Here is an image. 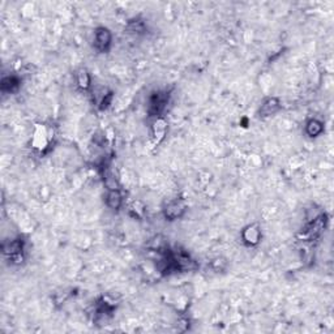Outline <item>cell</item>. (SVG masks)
<instances>
[{
    "label": "cell",
    "mask_w": 334,
    "mask_h": 334,
    "mask_svg": "<svg viewBox=\"0 0 334 334\" xmlns=\"http://www.w3.org/2000/svg\"><path fill=\"white\" fill-rule=\"evenodd\" d=\"M241 240L248 247L257 246L261 240V227L259 224H251L244 227L241 231Z\"/></svg>",
    "instance_id": "obj_4"
},
{
    "label": "cell",
    "mask_w": 334,
    "mask_h": 334,
    "mask_svg": "<svg viewBox=\"0 0 334 334\" xmlns=\"http://www.w3.org/2000/svg\"><path fill=\"white\" fill-rule=\"evenodd\" d=\"M4 252L8 253L9 259H11L12 261L20 262L21 260H23V253H24L23 240H20V239L12 240L11 243L8 244V247L4 250Z\"/></svg>",
    "instance_id": "obj_9"
},
{
    "label": "cell",
    "mask_w": 334,
    "mask_h": 334,
    "mask_svg": "<svg viewBox=\"0 0 334 334\" xmlns=\"http://www.w3.org/2000/svg\"><path fill=\"white\" fill-rule=\"evenodd\" d=\"M53 141V132L47 125L37 124L32 136V146L37 151H44Z\"/></svg>",
    "instance_id": "obj_1"
},
{
    "label": "cell",
    "mask_w": 334,
    "mask_h": 334,
    "mask_svg": "<svg viewBox=\"0 0 334 334\" xmlns=\"http://www.w3.org/2000/svg\"><path fill=\"white\" fill-rule=\"evenodd\" d=\"M187 210V204L183 198H174L170 200L163 207V215L169 221H175L177 218H182Z\"/></svg>",
    "instance_id": "obj_2"
},
{
    "label": "cell",
    "mask_w": 334,
    "mask_h": 334,
    "mask_svg": "<svg viewBox=\"0 0 334 334\" xmlns=\"http://www.w3.org/2000/svg\"><path fill=\"white\" fill-rule=\"evenodd\" d=\"M167 102H169V94L166 93V92H155V93H153V96L149 99V114H150L151 117L160 118V114L166 108Z\"/></svg>",
    "instance_id": "obj_3"
},
{
    "label": "cell",
    "mask_w": 334,
    "mask_h": 334,
    "mask_svg": "<svg viewBox=\"0 0 334 334\" xmlns=\"http://www.w3.org/2000/svg\"><path fill=\"white\" fill-rule=\"evenodd\" d=\"M324 131V124L317 119L308 120L305 124V132L309 137H317L319 135L323 133Z\"/></svg>",
    "instance_id": "obj_12"
},
{
    "label": "cell",
    "mask_w": 334,
    "mask_h": 334,
    "mask_svg": "<svg viewBox=\"0 0 334 334\" xmlns=\"http://www.w3.org/2000/svg\"><path fill=\"white\" fill-rule=\"evenodd\" d=\"M279 107H281V103H279L278 98H274V97L266 98L262 102L261 107H260V117H272L273 114H276L279 110Z\"/></svg>",
    "instance_id": "obj_8"
},
{
    "label": "cell",
    "mask_w": 334,
    "mask_h": 334,
    "mask_svg": "<svg viewBox=\"0 0 334 334\" xmlns=\"http://www.w3.org/2000/svg\"><path fill=\"white\" fill-rule=\"evenodd\" d=\"M144 209H145V207H144V204L141 203V201H133V203L131 204V207H129V212L137 218L143 217Z\"/></svg>",
    "instance_id": "obj_14"
},
{
    "label": "cell",
    "mask_w": 334,
    "mask_h": 334,
    "mask_svg": "<svg viewBox=\"0 0 334 334\" xmlns=\"http://www.w3.org/2000/svg\"><path fill=\"white\" fill-rule=\"evenodd\" d=\"M76 82H77V86L81 89V91H87L89 87L92 86V77L87 72V70L85 68H80L79 71H76Z\"/></svg>",
    "instance_id": "obj_11"
},
{
    "label": "cell",
    "mask_w": 334,
    "mask_h": 334,
    "mask_svg": "<svg viewBox=\"0 0 334 334\" xmlns=\"http://www.w3.org/2000/svg\"><path fill=\"white\" fill-rule=\"evenodd\" d=\"M166 133H167V122L163 118H157L151 125V143H153V145L155 146L162 143Z\"/></svg>",
    "instance_id": "obj_6"
},
{
    "label": "cell",
    "mask_w": 334,
    "mask_h": 334,
    "mask_svg": "<svg viewBox=\"0 0 334 334\" xmlns=\"http://www.w3.org/2000/svg\"><path fill=\"white\" fill-rule=\"evenodd\" d=\"M326 222H328V219H326L325 214L320 215V217H317L316 219H314V222L308 225L307 230L304 231L305 238L315 239V238H317V236L321 235V233H323L324 230H325Z\"/></svg>",
    "instance_id": "obj_7"
},
{
    "label": "cell",
    "mask_w": 334,
    "mask_h": 334,
    "mask_svg": "<svg viewBox=\"0 0 334 334\" xmlns=\"http://www.w3.org/2000/svg\"><path fill=\"white\" fill-rule=\"evenodd\" d=\"M106 204L107 207L113 210H119L123 204V196L122 192L118 188L108 189L107 195H106Z\"/></svg>",
    "instance_id": "obj_10"
},
{
    "label": "cell",
    "mask_w": 334,
    "mask_h": 334,
    "mask_svg": "<svg viewBox=\"0 0 334 334\" xmlns=\"http://www.w3.org/2000/svg\"><path fill=\"white\" fill-rule=\"evenodd\" d=\"M18 87V80L16 77H4L2 81V89L3 92H13Z\"/></svg>",
    "instance_id": "obj_13"
},
{
    "label": "cell",
    "mask_w": 334,
    "mask_h": 334,
    "mask_svg": "<svg viewBox=\"0 0 334 334\" xmlns=\"http://www.w3.org/2000/svg\"><path fill=\"white\" fill-rule=\"evenodd\" d=\"M113 42V34L107 28H98L94 32V47L99 53H106Z\"/></svg>",
    "instance_id": "obj_5"
}]
</instances>
